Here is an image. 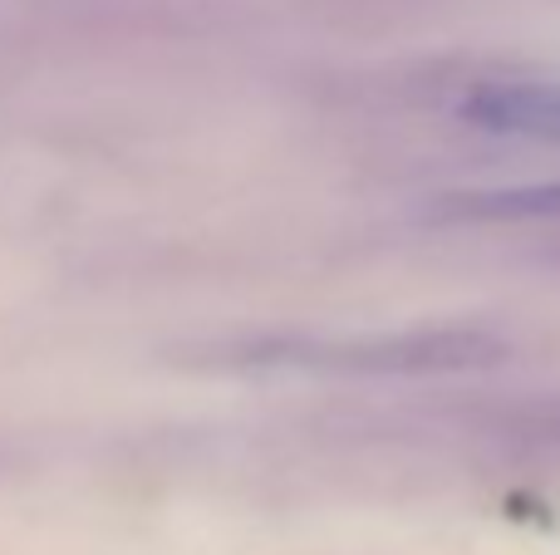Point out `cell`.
I'll return each mask as SVG.
<instances>
[{"mask_svg":"<svg viewBox=\"0 0 560 555\" xmlns=\"http://www.w3.org/2000/svg\"><path fill=\"white\" fill-rule=\"evenodd\" d=\"M506 354L492 330H384V334H300V340H246L212 350L222 369L261 374H467Z\"/></svg>","mask_w":560,"mask_h":555,"instance_id":"obj_1","label":"cell"},{"mask_svg":"<svg viewBox=\"0 0 560 555\" xmlns=\"http://www.w3.org/2000/svg\"><path fill=\"white\" fill-rule=\"evenodd\" d=\"M482 216H560V182L512 187V192H487L472 197Z\"/></svg>","mask_w":560,"mask_h":555,"instance_id":"obj_3","label":"cell"},{"mask_svg":"<svg viewBox=\"0 0 560 555\" xmlns=\"http://www.w3.org/2000/svg\"><path fill=\"white\" fill-rule=\"evenodd\" d=\"M457 114L487 133L560 143V84L541 79H482L457 98Z\"/></svg>","mask_w":560,"mask_h":555,"instance_id":"obj_2","label":"cell"}]
</instances>
